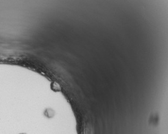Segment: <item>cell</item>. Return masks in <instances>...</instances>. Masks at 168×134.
Wrapping results in <instances>:
<instances>
[{"instance_id": "obj_1", "label": "cell", "mask_w": 168, "mask_h": 134, "mask_svg": "<svg viewBox=\"0 0 168 134\" xmlns=\"http://www.w3.org/2000/svg\"><path fill=\"white\" fill-rule=\"evenodd\" d=\"M26 134V133H20V134Z\"/></svg>"}]
</instances>
